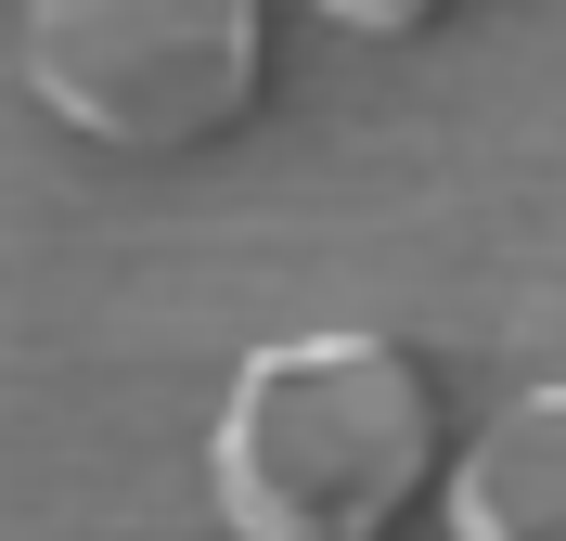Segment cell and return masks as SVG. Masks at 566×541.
<instances>
[{
    "mask_svg": "<svg viewBox=\"0 0 566 541\" xmlns=\"http://www.w3.org/2000/svg\"><path fill=\"white\" fill-rule=\"evenodd\" d=\"M438 529L451 541H566V374L515 387L490 426L438 477Z\"/></svg>",
    "mask_w": 566,
    "mask_h": 541,
    "instance_id": "3957f363",
    "label": "cell"
},
{
    "mask_svg": "<svg viewBox=\"0 0 566 541\" xmlns=\"http://www.w3.org/2000/svg\"><path fill=\"white\" fill-rule=\"evenodd\" d=\"M13 77L52 129L104 155H207L271 91L258 0H39L13 13Z\"/></svg>",
    "mask_w": 566,
    "mask_h": 541,
    "instance_id": "7a4b0ae2",
    "label": "cell"
},
{
    "mask_svg": "<svg viewBox=\"0 0 566 541\" xmlns=\"http://www.w3.org/2000/svg\"><path fill=\"white\" fill-rule=\"evenodd\" d=\"M438 477H451L438 374L374 323L245 348L207 426L219 541H399V516L438 503Z\"/></svg>",
    "mask_w": 566,
    "mask_h": 541,
    "instance_id": "6da1fadb",
    "label": "cell"
}]
</instances>
